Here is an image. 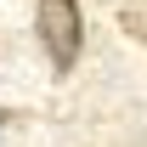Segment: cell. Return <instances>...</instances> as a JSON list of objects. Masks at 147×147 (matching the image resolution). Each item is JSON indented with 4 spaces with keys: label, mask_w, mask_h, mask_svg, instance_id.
<instances>
[{
    "label": "cell",
    "mask_w": 147,
    "mask_h": 147,
    "mask_svg": "<svg viewBox=\"0 0 147 147\" xmlns=\"http://www.w3.org/2000/svg\"><path fill=\"white\" fill-rule=\"evenodd\" d=\"M34 28H40V45L51 57V68L68 74L79 62V45H85V11H79V0H40Z\"/></svg>",
    "instance_id": "1"
}]
</instances>
